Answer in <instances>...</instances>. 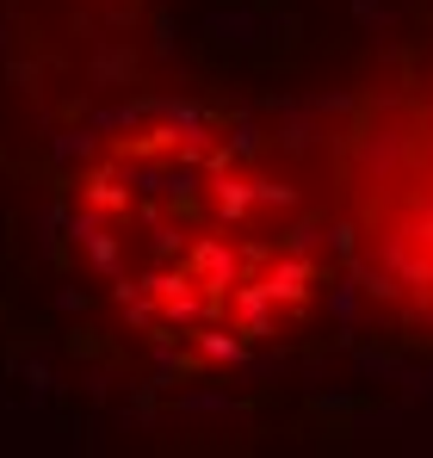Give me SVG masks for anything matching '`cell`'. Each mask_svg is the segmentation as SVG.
<instances>
[{
    "label": "cell",
    "mask_w": 433,
    "mask_h": 458,
    "mask_svg": "<svg viewBox=\"0 0 433 458\" xmlns=\"http://www.w3.org/2000/svg\"><path fill=\"white\" fill-rule=\"evenodd\" d=\"M87 235L149 328L248 347L285 328L316 292L310 217L235 149L161 131L124 143L87 186Z\"/></svg>",
    "instance_id": "cell-1"
}]
</instances>
